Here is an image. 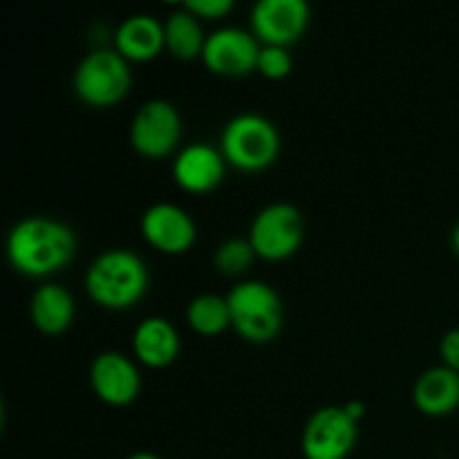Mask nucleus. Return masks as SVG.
I'll list each match as a JSON object with an SVG mask.
<instances>
[{"label": "nucleus", "instance_id": "nucleus-1", "mask_svg": "<svg viewBox=\"0 0 459 459\" xmlns=\"http://www.w3.org/2000/svg\"><path fill=\"white\" fill-rule=\"evenodd\" d=\"M76 254V236L67 224L45 215H30L12 227L7 258L18 273L43 278L65 267Z\"/></svg>", "mask_w": 459, "mask_h": 459}, {"label": "nucleus", "instance_id": "nucleus-10", "mask_svg": "<svg viewBox=\"0 0 459 459\" xmlns=\"http://www.w3.org/2000/svg\"><path fill=\"white\" fill-rule=\"evenodd\" d=\"M309 25V4L305 0H260L251 9V30L264 45L296 43Z\"/></svg>", "mask_w": 459, "mask_h": 459}, {"label": "nucleus", "instance_id": "nucleus-23", "mask_svg": "<svg viewBox=\"0 0 459 459\" xmlns=\"http://www.w3.org/2000/svg\"><path fill=\"white\" fill-rule=\"evenodd\" d=\"M439 354H442L444 366L459 372V327H453L439 341Z\"/></svg>", "mask_w": 459, "mask_h": 459}, {"label": "nucleus", "instance_id": "nucleus-18", "mask_svg": "<svg viewBox=\"0 0 459 459\" xmlns=\"http://www.w3.org/2000/svg\"><path fill=\"white\" fill-rule=\"evenodd\" d=\"M164 34L166 49L179 61H191L204 52L206 36L197 16H193L188 9L182 7L169 13V18L164 21Z\"/></svg>", "mask_w": 459, "mask_h": 459}, {"label": "nucleus", "instance_id": "nucleus-17", "mask_svg": "<svg viewBox=\"0 0 459 459\" xmlns=\"http://www.w3.org/2000/svg\"><path fill=\"white\" fill-rule=\"evenodd\" d=\"M30 316L43 334H61L74 321V299L65 287L45 282L31 296Z\"/></svg>", "mask_w": 459, "mask_h": 459}, {"label": "nucleus", "instance_id": "nucleus-14", "mask_svg": "<svg viewBox=\"0 0 459 459\" xmlns=\"http://www.w3.org/2000/svg\"><path fill=\"white\" fill-rule=\"evenodd\" d=\"M115 43L126 61H151L166 48L164 22L151 13H134L121 22Z\"/></svg>", "mask_w": 459, "mask_h": 459}, {"label": "nucleus", "instance_id": "nucleus-8", "mask_svg": "<svg viewBox=\"0 0 459 459\" xmlns=\"http://www.w3.org/2000/svg\"><path fill=\"white\" fill-rule=\"evenodd\" d=\"M357 421L343 406H325L314 412L303 430L305 459H345L357 444Z\"/></svg>", "mask_w": 459, "mask_h": 459}, {"label": "nucleus", "instance_id": "nucleus-13", "mask_svg": "<svg viewBox=\"0 0 459 459\" xmlns=\"http://www.w3.org/2000/svg\"><path fill=\"white\" fill-rule=\"evenodd\" d=\"M227 160L222 151L206 142L182 148L173 161V179L188 193H209L222 182Z\"/></svg>", "mask_w": 459, "mask_h": 459}, {"label": "nucleus", "instance_id": "nucleus-16", "mask_svg": "<svg viewBox=\"0 0 459 459\" xmlns=\"http://www.w3.org/2000/svg\"><path fill=\"white\" fill-rule=\"evenodd\" d=\"M412 402L424 415H451L459 406V372L446 366L426 370L412 388Z\"/></svg>", "mask_w": 459, "mask_h": 459}, {"label": "nucleus", "instance_id": "nucleus-19", "mask_svg": "<svg viewBox=\"0 0 459 459\" xmlns=\"http://www.w3.org/2000/svg\"><path fill=\"white\" fill-rule=\"evenodd\" d=\"M186 321L202 336L222 334L231 325V309L222 296L200 294L188 303Z\"/></svg>", "mask_w": 459, "mask_h": 459}, {"label": "nucleus", "instance_id": "nucleus-11", "mask_svg": "<svg viewBox=\"0 0 459 459\" xmlns=\"http://www.w3.org/2000/svg\"><path fill=\"white\" fill-rule=\"evenodd\" d=\"M142 233L155 249L164 254H184L195 242L197 227L182 206L160 202L143 211Z\"/></svg>", "mask_w": 459, "mask_h": 459}, {"label": "nucleus", "instance_id": "nucleus-24", "mask_svg": "<svg viewBox=\"0 0 459 459\" xmlns=\"http://www.w3.org/2000/svg\"><path fill=\"white\" fill-rule=\"evenodd\" d=\"M345 412H348L350 417H352L354 421H359L363 417V412H366V406H363V403H359V402H350V403H345Z\"/></svg>", "mask_w": 459, "mask_h": 459}, {"label": "nucleus", "instance_id": "nucleus-12", "mask_svg": "<svg viewBox=\"0 0 459 459\" xmlns=\"http://www.w3.org/2000/svg\"><path fill=\"white\" fill-rule=\"evenodd\" d=\"M90 385L108 406H128L142 390V377L126 354L101 352L90 366Z\"/></svg>", "mask_w": 459, "mask_h": 459}, {"label": "nucleus", "instance_id": "nucleus-25", "mask_svg": "<svg viewBox=\"0 0 459 459\" xmlns=\"http://www.w3.org/2000/svg\"><path fill=\"white\" fill-rule=\"evenodd\" d=\"M451 245H453V251L459 255V222L453 227V231H451Z\"/></svg>", "mask_w": 459, "mask_h": 459}, {"label": "nucleus", "instance_id": "nucleus-4", "mask_svg": "<svg viewBox=\"0 0 459 459\" xmlns=\"http://www.w3.org/2000/svg\"><path fill=\"white\" fill-rule=\"evenodd\" d=\"M231 325L249 343H267L282 327V303L278 291L263 281L238 282L227 296Z\"/></svg>", "mask_w": 459, "mask_h": 459}, {"label": "nucleus", "instance_id": "nucleus-22", "mask_svg": "<svg viewBox=\"0 0 459 459\" xmlns=\"http://www.w3.org/2000/svg\"><path fill=\"white\" fill-rule=\"evenodd\" d=\"M184 9L200 18H222L233 9V0H186Z\"/></svg>", "mask_w": 459, "mask_h": 459}, {"label": "nucleus", "instance_id": "nucleus-15", "mask_svg": "<svg viewBox=\"0 0 459 459\" xmlns=\"http://www.w3.org/2000/svg\"><path fill=\"white\" fill-rule=\"evenodd\" d=\"M133 350L148 368H166L178 359L179 334L169 318L148 316L133 334Z\"/></svg>", "mask_w": 459, "mask_h": 459}, {"label": "nucleus", "instance_id": "nucleus-21", "mask_svg": "<svg viewBox=\"0 0 459 459\" xmlns=\"http://www.w3.org/2000/svg\"><path fill=\"white\" fill-rule=\"evenodd\" d=\"M291 56L287 52V48H278V45H264L260 49V56H258V67L255 70L260 72L263 76L267 79H285L287 74L291 72Z\"/></svg>", "mask_w": 459, "mask_h": 459}, {"label": "nucleus", "instance_id": "nucleus-9", "mask_svg": "<svg viewBox=\"0 0 459 459\" xmlns=\"http://www.w3.org/2000/svg\"><path fill=\"white\" fill-rule=\"evenodd\" d=\"M258 40L240 27H220L206 36L204 65L220 76H245L258 67Z\"/></svg>", "mask_w": 459, "mask_h": 459}, {"label": "nucleus", "instance_id": "nucleus-2", "mask_svg": "<svg viewBox=\"0 0 459 459\" xmlns=\"http://www.w3.org/2000/svg\"><path fill=\"white\" fill-rule=\"evenodd\" d=\"M85 290L106 309L133 307L148 290V267L134 251L108 249L90 264Z\"/></svg>", "mask_w": 459, "mask_h": 459}, {"label": "nucleus", "instance_id": "nucleus-5", "mask_svg": "<svg viewBox=\"0 0 459 459\" xmlns=\"http://www.w3.org/2000/svg\"><path fill=\"white\" fill-rule=\"evenodd\" d=\"M74 92L88 106H115L133 85L130 65L117 49H94L74 70Z\"/></svg>", "mask_w": 459, "mask_h": 459}, {"label": "nucleus", "instance_id": "nucleus-7", "mask_svg": "<svg viewBox=\"0 0 459 459\" xmlns=\"http://www.w3.org/2000/svg\"><path fill=\"white\" fill-rule=\"evenodd\" d=\"M182 137V117L166 99L143 103L130 124V142L143 157H166Z\"/></svg>", "mask_w": 459, "mask_h": 459}, {"label": "nucleus", "instance_id": "nucleus-20", "mask_svg": "<svg viewBox=\"0 0 459 459\" xmlns=\"http://www.w3.org/2000/svg\"><path fill=\"white\" fill-rule=\"evenodd\" d=\"M255 251L251 247L249 238L242 240V238H231V240H224L222 245L215 249L213 263L218 267V272L227 273V276H238V273H245L249 269V264L254 263Z\"/></svg>", "mask_w": 459, "mask_h": 459}, {"label": "nucleus", "instance_id": "nucleus-26", "mask_svg": "<svg viewBox=\"0 0 459 459\" xmlns=\"http://www.w3.org/2000/svg\"><path fill=\"white\" fill-rule=\"evenodd\" d=\"M128 459H161V457L152 455V453H146V451H142V453H134V455H130Z\"/></svg>", "mask_w": 459, "mask_h": 459}, {"label": "nucleus", "instance_id": "nucleus-6", "mask_svg": "<svg viewBox=\"0 0 459 459\" xmlns=\"http://www.w3.org/2000/svg\"><path fill=\"white\" fill-rule=\"evenodd\" d=\"M305 238L303 213L294 204L273 202L254 218L249 242L264 260H285L299 251Z\"/></svg>", "mask_w": 459, "mask_h": 459}, {"label": "nucleus", "instance_id": "nucleus-3", "mask_svg": "<svg viewBox=\"0 0 459 459\" xmlns=\"http://www.w3.org/2000/svg\"><path fill=\"white\" fill-rule=\"evenodd\" d=\"M220 151L224 160L247 173H258L276 161L281 151V134L276 126L263 115L245 112L224 126L220 137Z\"/></svg>", "mask_w": 459, "mask_h": 459}]
</instances>
